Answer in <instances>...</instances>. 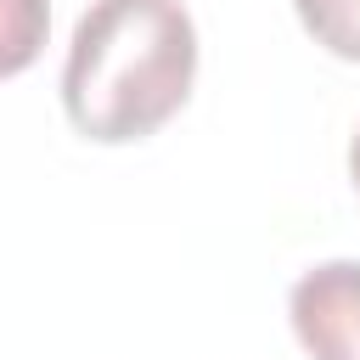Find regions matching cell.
<instances>
[{
    "label": "cell",
    "instance_id": "obj_1",
    "mask_svg": "<svg viewBox=\"0 0 360 360\" xmlns=\"http://www.w3.org/2000/svg\"><path fill=\"white\" fill-rule=\"evenodd\" d=\"M197 22L180 0H90L73 22L62 107L84 141L124 146L158 135L191 96Z\"/></svg>",
    "mask_w": 360,
    "mask_h": 360
},
{
    "label": "cell",
    "instance_id": "obj_2",
    "mask_svg": "<svg viewBox=\"0 0 360 360\" xmlns=\"http://www.w3.org/2000/svg\"><path fill=\"white\" fill-rule=\"evenodd\" d=\"M292 332L309 360H360V259H326L287 292Z\"/></svg>",
    "mask_w": 360,
    "mask_h": 360
},
{
    "label": "cell",
    "instance_id": "obj_3",
    "mask_svg": "<svg viewBox=\"0 0 360 360\" xmlns=\"http://www.w3.org/2000/svg\"><path fill=\"white\" fill-rule=\"evenodd\" d=\"M51 34V0H0V79L34 68Z\"/></svg>",
    "mask_w": 360,
    "mask_h": 360
},
{
    "label": "cell",
    "instance_id": "obj_4",
    "mask_svg": "<svg viewBox=\"0 0 360 360\" xmlns=\"http://www.w3.org/2000/svg\"><path fill=\"white\" fill-rule=\"evenodd\" d=\"M298 22L343 62H360V0H292Z\"/></svg>",
    "mask_w": 360,
    "mask_h": 360
},
{
    "label": "cell",
    "instance_id": "obj_5",
    "mask_svg": "<svg viewBox=\"0 0 360 360\" xmlns=\"http://www.w3.org/2000/svg\"><path fill=\"white\" fill-rule=\"evenodd\" d=\"M349 174H354V186H360V135L349 141Z\"/></svg>",
    "mask_w": 360,
    "mask_h": 360
}]
</instances>
